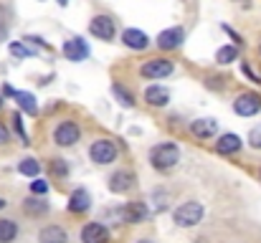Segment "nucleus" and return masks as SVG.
Segmentation results:
<instances>
[{
    "mask_svg": "<svg viewBox=\"0 0 261 243\" xmlns=\"http://www.w3.org/2000/svg\"><path fill=\"white\" fill-rule=\"evenodd\" d=\"M177 162H180V147L175 142H160L150 150V165L160 172L173 170Z\"/></svg>",
    "mask_w": 261,
    "mask_h": 243,
    "instance_id": "obj_1",
    "label": "nucleus"
},
{
    "mask_svg": "<svg viewBox=\"0 0 261 243\" xmlns=\"http://www.w3.org/2000/svg\"><path fill=\"white\" fill-rule=\"evenodd\" d=\"M233 112L239 117H254L261 112V94L256 91H244L233 99Z\"/></svg>",
    "mask_w": 261,
    "mask_h": 243,
    "instance_id": "obj_7",
    "label": "nucleus"
},
{
    "mask_svg": "<svg viewBox=\"0 0 261 243\" xmlns=\"http://www.w3.org/2000/svg\"><path fill=\"white\" fill-rule=\"evenodd\" d=\"M8 48H10V53H13L15 59H28V56H33V53H36V51H31L23 41H13Z\"/></svg>",
    "mask_w": 261,
    "mask_h": 243,
    "instance_id": "obj_27",
    "label": "nucleus"
},
{
    "mask_svg": "<svg viewBox=\"0 0 261 243\" xmlns=\"http://www.w3.org/2000/svg\"><path fill=\"white\" fill-rule=\"evenodd\" d=\"M3 208H5V200H3V198H0V210H3Z\"/></svg>",
    "mask_w": 261,
    "mask_h": 243,
    "instance_id": "obj_39",
    "label": "nucleus"
},
{
    "mask_svg": "<svg viewBox=\"0 0 261 243\" xmlns=\"http://www.w3.org/2000/svg\"><path fill=\"white\" fill-rule=\"evenodd\" d=\"M135 243H155V241H150V238H142V241H135Z\"/></svg>",
    "mask_w": 261,
    "mask_h": 243,
    "instance_id": "obj_38",
    "label": "nucleus"
},
{
    "mask_svg": "<svg viewBox=\"0 0 261 243\" xmlns=\"http://www.w3.org/2000/svg\"><path fill=\"white\" fill-rule=\"evenodd\" d=\"M82 243H109V228L99 221L84 223L82 228Z\"/></svg>",
    "mask_w": 261,
    "mask_h": 243,
    "instance_id": "obj_13",
    "label": "nucleus"
},
{
    "mask_svg": "<svg viewBox=\"0 0 261 243\" xmlns=\"http://www.w3.org/2000/svg\"><path fill=\"white\" fill-rule=\"evenodd\" d=\"M18 172L25 175V177H38V172H41V162L36 160V157H25V160L18 162Z\"/></svg>",
    "mask_w": 261,
    "mask_h": 243,
    "instance_id": "obj_22",
    "label": "nucleus"
},
{
    "mask_svg": "<svg viewBox=\"0 0 261 243\" xmlns=\"http://www.w3.org/2000/svg\"><path fill=\"white\" fill-rule=\"evenodd\" d=\"M91 208V195H89L87 187H76L71 195H69V213L74 215H82Z\"/></svg>",
    "mask_w": 261,
    "mask_h": 243,
    "instance_id": "obj_17",
    "label": "nucleus"
},
{
    "mask_svg": "<svg viewBox=\"0 0 261 243\" xmlns=\"http://www.w3.org/2000/svg\"><path fill=\"white\" fill-rule=\"evenodd\" d=\"M119 221L122 223H145L147 218H150V210H147V203H142V200H129V203H124L122 208H119Z\"/></svg>",
    "mask_w": 261,
    "mask_h": 243,
    "instance_id": "obj_8",
    "label": "nucleus"
},
{
    "mask_svg": "<svg viewBox=\"0 0 261 243\" xmlns=\"http://www.w3.org/2000/svg\"><path fill=\"white\" fill-rule=\"evenodd\" d=\"M203 203H198V200H185L182 205H177L173 210V221L175 226H180V228H193V226H198L200 221H203Z\"/></svg>",
    "mask_w": 261,
    "mask_h": 243,
    "instance_id": "obj_2",
    "label": "nucleus"
},
{
    "mask_svg": "<svg viewBox=\"0 0 261 243\" xmlns=\"http://www.w3.org/2000/svg\"><path fill=\"white\" fill-rule=\"evenodd\" d=\"M89 33L99 41H114L117 36V23L112 15H94L89 20Z\"/></svg>",
    "mask_w": 261,
    "mask_h": 243,
    "instance_id": "obj_6",
    "label": "nucleus"
},
{
    "mask_svg": "<svg viewBox=\"0 0 261 243\" xmlns=\"http://www.w3.org/2000/svg\"><path fill=\"white\" fill-rule=\"evenodd\" d=\"M175 71V64L170 59L160 56V59H150L140 66V76L147 81H160V79H168L170 74Z\"/></svg>",
    "mask_w": 261,
    "mask_h": 243,
    "instance_id": "obj_4",
    "label": "nucleus"
},
{
    "mask_svg": "<svg viewBox=\"0 0 261 243\" xmlns=\"http://www.w3.org/2000/svg\"><path fill=\"white\" fill-rule=\"evenodd\" d=\"M117 155H119L117 145L112 140H107V137H99V140H94L89 145V160L94 165H112L117 160Z\"/></svg>",
    "mask_w": 261,
    "mask_h": 243,
    "instance_id": "obj_3",
    "label": "nucleus"
},
{
    "mask_svg": "<svg viewBox=\"0 0 261 243\" xmlns=\"http://www.w3.org/2000/svg\"><path fill=\"white\" fill-rule=\"evenodd\" d=\"M182 41H185V28H182V25H173V28L160 31L155 43H158L160 51H175V48L182 46Z\"/></svg>",
    "mask_w": 261,
    "mask_h": 243,
    "instance_id": "obj_10",
    "label": "nucleus"
},
{
    "mask_svg": "<svg viewBox=\"0 0 261 243\" xmlns=\"http://www.w3.org/2000/svg\"><path fill=\"white\" fill-rule=\"evenodd\" d=\"M226 31H228V36H231V38H233V41H236V43H239V48H241V46H244V38H241V36H239V33H233V31H231V28H228V25H226Z\"/></svg>",
    "mask_w": 261,
    "mask_h": 243,
    "instance_id": "obj_35",
    "label": "nucleus"
},
{
    "mask_svg": "<svg viewBox=\"0 0 261 243\" xmlns=\"http://www.w3.org/2000/svg\"><path fill=\"white\" fill-rule=\"evenodd\" d=\"M135 182H137V175H135L132 170H127V167H119V170H114V172L109 175V190L117 193V195L129 193V190L135 187Z\"/></svg>",
    "mask_w": 261,
    "mask_h": 243,
    "instance_id": "obj_9",
    "label": "nucleus"
},
{
    "mask_svg": "<svg viewBox=\"0 0 261 243\" xmlns=\"http://www.w3.org/2000/svg\"><path fill=\"white\" fill-rule=\"evenodd\" d=\"M56 3H59L61 8H66V5H69V0H56Z\"/></svg>",
    "mask_w": 261,
    "mask_h": 243,
    "instance_id": "obj_37",
    "label": "nucleus"
},
{
    "mask_svg": "<svg viewBox=\"0 0 261 243\" xmlns=\"http://www.w3.org/2000/svg\"><path fill=\"white\" fill-rule=\"evenodd\" d=\"M241 147H244V140H241L239 134H233V132L221 134V137H218V142L213 145V150H216L218 155H236Z\"/></svg>",
    "mask_w": 261,
    "mask_h": 243,
    "instance_id": "obj_16",
    "label": "nucleus"
},
{
    "mask_svg": "<svg viewBox=\"0 0 261 243\" xmlns=\"http://www.w3.org/2000/svg\"><path fill=\"white\" fill-rule=\"evenodd\" d=\"M38 243H69V233L61 226H46L38 233Z\"/></svg>",
    "mask_w": 261,
    "mask_h": 243,
    "instance_id": "obj_19",
    "label": "nucleus"
},
{
    "mask_svg": "<svg viewBox=\"0 0 261 243\" xmlns=\"http://www.w3.org/2000/svg\"><path fill=\"white\" fill-rule=\"evenodd\" d=\"M8 140H10V134H8L5 124H0V147H3V145H8Z\"/></svg>",
    "mask_w": 261,
    "mask_h": 243,
    "instance_id": "obj_34",
    "label": "nucleus"
},
{
    "mask_svg": "<svg viewBox=\"0 0 261 243\" xmlns=\"http://www.w3.org/2000/svg\"><path fill=\"white\" fill-rule=\"evenodd\" d=\"M259 180H261V170H259Z\"/></svg>",
    "mask_w": 261,
    "mask_h": 243,
    "instance_id": "obj_42",
    "label": "nucleus"
},
{
    "mask_svg": "<svg viewBox=\"0 0 261 243\" xmlns=\"http://www.w3.org/2000/svg\"><path fill=\"white\" fill-rule=\"evenodd\" d=\"M23 43H31V46H38V48H48V43H46L41 36H25Z\"/></svg>",
    "mask_w": 261,
    "mask_h": 243,
    "instance_id": "obj_32",
    "label": "nucleus"
},
{
    "mask_svg": "<svg viewBox=\"0 0 261 243\" xmlns=\"http://www.w3.org/2000/svg\"><path fill=\"white\" fill-rule=\"evenodd\" d=\"M112 94H114V99L122 104V106H135V96H132V91H127L122 84H112Z\"/></svg>",
    "mask_w": 261,
    "mask_h": 243,
    "instance_id": "obj_24",
    "label": "nucleus"
},
{
    "mask_svg": "<svg viewBox=\"0 0 261 243\" xmlns=\"http://www.w3.org/2000/svg\"><path fill=\"white\" fill-rule=\"evenodd\" d=\"M10 122H13V129H15V134L20 137V142H23V145H31V142H28V134H25V127H23V117H20V112H13Z\"/></svg>",
    "mask_w": 261,
    "mask_h": 243,
    "instance_id": "obj_26",
    "label": "nucleus"
},
{
    "mask_svg": "<svg viewBox=\"0 0 261 243\" xmlns=\"http://www.w3.org/2000/svg\"><path fill=\"white\" fill-rule=\"evenodd\" d=\"M18 238V223L10 218H0V243H13Z\"/></svg>",
    "mask_w": 261,
    "mask_h": 243,
    "instance_id": "obj_21",
    "label": "nucleus"
},
{
    "mask_svg": "<svg viewBox=\"0 0 261 243\" xmlns=\"http://www.w3.org/2000/svg\"><path fill=\"white\" fill-rule=\"evenodd\" d=\"M23 213L31 215V218H43L48 213V203L43 198H38V195H31V198L23 200Z\"/></svg>",
    "mask_w": 261,
    "mask_h": 243,
    "instance_id": "obj_18",
    "label": "nucleus"
},
{
    "mask_svg": "<svg viewBox=\"0 0 261 243\" xmlns=\"http://www.w3.org/2000/svg\"><path fill=\"white\" fill-rule=\"evenodd\" d=\"M190 134L193 137H198V140H211V137H216L218 134V119H213V117H205V119H195V122H190Z\"/></svg>",
    "mask_w": 261,
    "mask_h": 243,
    "instance_id": "obj_14",
    "label": "nucleus"
},
{
    "mask_svg": "<svg viewBox=\"0 0 261 243\" xmlns=\"http://www.w3.org/2000/svg\"><path fill=\"white\" fill-rule=\"evenodd\" d=\"M8 20H10V10L5 5H0V41L8 38Z\"/></svg>",
    "mask_w": 261,
    "mask_h": 243,
    "instance_id": "obj_28",
    "label": "nucleus"
},
{
    "mask_svg": "<svg viewBox=\"0 0 261 243\" xmlns=\"http://www.w3.org/2000/svg\"><path fill=\"white\" fill-rule=\"evenodd\" d=\"M244 74L249 76V81H251V84H261V74H254V69H251L249 64H244Z\"/></svg>",
    "mask_w": 261,
    "mask_h": 243,
    "instance_id": "obj_33",
    "label": "nucleus"
},
{
    "mask_svg": "<svg viewBox=\"0 0 261 243\" xmlns=\"http://www.w3.org/2000/svg\"><path fill=\"white\" fill-rule=\"evenodd\" d=\"M0 109H3V96H0Z\"/></svg>",
    "mask_w": 261,
    "mask_h": 243,
    "instance_id": "obj_40",
    "label": "nucleus"
},
{
    "mask_svg": "<svg viewBox=\"0 0 261 243\" xmlns=\"http://www.w3.org/2000/svg\"><path fill=\"white\" fill-rule=\"evenodd\" d=\"M122 43L129 48V51H147L150 48V36L140 28H124L122 31Z\"/></svg>",
    "mask_w": 261,
    "mask_h": 243,
    "instance_id": "obj_12",
    "label": "nucleus"
},
{
    "mask_svg": "<svg viewBox=\"0 0 261 243\" xmlns=\"http://www.w3.org/2000/svg\"><path fill=\"white\" fill-rule=\"evenodd\" d=\"M13 99L18 101L20 112H25L28 117H36V114H38V101H36V96H33V94H28V91H15V96H13Z\"/></svg>",
    "mask_w": 261,
    "mask_h": 243,
    "instance_id": "obj_20",
    "label": "nucleus"
},
{
    "mask_svg": "<svg viewBox=\"0 0 261 243\" xmlns=\"http://www.w3.org/2000/svg\"><path fill=\"white\" fill-rule=\"evenodd\" d=\"M61 51H64L66 61H74V64H79V61H87V59H89V43L84 41V38H82V36L64 41Z\"/></svg>",
    "mask_w": 261,
    "mask_h": 243,
    "instance_id": "obj_11",
    "label": "nucleus"
},
{
    "mask_svg": "<svg viewBox=\"0 0 261 243\" xmlns=\"http://www.w3.org/2000/svg\"><path fill=\"white\" fill-rule=\"evenodd\" d=\"M236 59H239V48H236V46H221V48L216 51V61L223 64V66L233 64Z\"/></svg>",
    "mask_w": 261,
    "mask_h": 243,
    "instance_id": "obj_23",
    "label": "nucleus"
},
{
    "mask_svg": "<svg viewBox=\"0 0 261 243\" xmlns=\"http://www.w3.org/2000/svg\"><path fill=\"white\" fill-rule=\"evenodd\" d=\"M51 175H54L56 180H64V177H69V162L61 160V157L51 160Z\"/></svg>",
    "mask_w": 261,
    "mask_h": 243,
    "instance_id": "obj_25",
    "label": "nucleus"
},
{
    "mask_svg": "<svg viewBox=\"0 0 261 243\" xmlns=\"http://www.w3.org/2000/svg\"><path fill=\"white\" fill-rule=\"evenodd\" d=\"M0 96H15V89L8 86V84H3V94H0Z\"/></svg>",
    "mask_w": 261,
    "mask_h": 243,
    "instance_id": "obj_36",
    "label": "nucleus"
},
{
    "mask_svg": "<svg viewBox=\"0 0 261 243\" xmlns=\"http://www.w3.org/2000/svg\"><path fill=\"white\" fill-rule=\"evenodd\" d=\"M79 140H82V127H79V122L64 119V122L56 124V129H54V142H56L59 147H74Z\"/></svg>",
    "mask_w": 261,
    "mask_h": 243,
    "instance_id": "obj_5",
    "label": "nucleus"
},
{
    "mask_svg": "<svg viewBox=\"0 0 261 243\" xmlns=\"http://www.w3.org/2000/svg\"><path fill=\"white\" fill-rule=\"evenodd\" d=\"M249 145H251L254 150H261V127H254V129H251V134H249Z\"/></svg>",
    "mask_w": 261,
    "mask_h": 243,
    "instance_id": "obj_30",
    "label": "nucleus"
},
{
    "mask_svg": "<svg viewBox=\"0 0 261 243\" xmlns=\"http://www.w3.org/2000/svg\"><path fill=\"white\" fill-rule=\"evenodd\" d=\"M145 101H147L150 106L163 109V106L170 104V89H168V86H160V84H152V86L145 89Z\"/></svg>",
    "mask_w": 261,
    "mask_h": 243,
    "instance_id": "obj_15",
    "label": "nucleus"
},
{
    "mask_svg": "<svg viewBox=\"0 0 261 243\" xmlns=\"http://www.w3.org/2000/svg\"><path fill=\"white\" fill-rule=\"evenodd\" d=\"M31 193L38 195V198H43V195L48 193V182L41 180V177H33V182H31Z\"/></svg>",
    "mask_w": 261,
    "mask_h": 243,
    "instance_id": "obj_29",
    "label": "nucleus"
},
{
    "mask_svg": "<svg viewBox=\"0 0 261 243\" xmlns=\"http://www.w3.org/2000/svg\"><path fill=\"white\" fill-rule=\"evenodd\" d=\"M223 81H226L223 76H208V79H205V86H208V89H218V91H221V89L226 86Z\"/></svg>",
    "mask_w": 261,
    "mask_h": 243,
    "instance_id": "obj_31",
    "label": "nucleus"
},
{
    "mask_svg": "<svg viewBox=\"0 0 261 243\" xmlns=\"http://www.w3.org/2000/svg\"><path fill=\"white\" fill-rule=\"evenodd\" d=\"M259 53H261V43H259Z\"/></svg>",
    "mask_w": 261,
    "mask_h": 243,
    "instance_id": "obj_41",
    "label": "nucleus"
}]
</instances>
